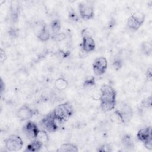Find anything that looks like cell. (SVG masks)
Returning <instances> with one entry per match:
<instances>
[{"instance_id": "5bb4252c", "label": "cell", "mask_w": 152, "mask_h": 152, "mask_svg": "<svg viewBox=\"0 0 152 152\" xmlns=\"http://www.w3.org/2000/svg\"><path fill=\"white\" fill-rule=\"evenodd\" d=\"M58 151H63V152H76L78 151V147L77 145L71 144V143H65L61 145L59 148L57 150Z\"/></svg>"}, {"instance_id": "4316f807", "label": "cell", "mask_w": 152, "mask_h": 152, "mask_svg": "<svg viewBox=\"0 0 152 152\" xmlns=\"http://www.w3.org/2000/svg\"><path fill=\"white\" fill-rule=\"evenodd\" d=\"M111 147L108 144H103L97 149V151H111Z\"/></svg>"}, {"instance_id": "7a4b0ae2", "label": "cell", "mask_w": 152, "mask_h": 152, "mask_svg": "<svg viewBox=\"0 0 152 152\" xmlns=\"http://www.w3.org/2000/svg\"><path fill=\"white\" fill-rule=\"evenodd\" d=\"M53 116L58 122L66 121L72 115L73 108L69 102L58 104L52 112Z\"/></svg>"}, {"instance_id": "9c48e42d", "label": "cell", "mask_w": 152, "mask_h": 152, "mask_svg": "<svg viewBox=\"0 0 152 152\" xmlns=\"http://www.w3.org/2000/svg\"><path fill=\"white\" fill-rule=\"evenodd\" d=\"M23 131L27 138L32 140L36 138L39 131L37 125L32 121H28L26 122L23 127Z\"/></svg>"}, {"instance_id": "6da1fadb", "label": "cell", "mask_w": 152, "mask_h": 152, "mask_svg": "<svg viewBox=\"0 0 152 152\" xmlns=\"http://www.w3.org/2000/svg\"><path fill=\"white\" fill-rule=\"evenodd\" d=\"M116 91L109 85H103L100 88V107L104 112L110 111L115 108L116 104Z\"/></svg>"}, {"instance_id": "d6986e66", "label": "cell", "mask_w": 152, "mask_h": 152, "mask_svg": "<svg viewBox=\"0 0 152 152\" xmlns=\"http://www.w3.org/2000/svg\"><path fill=\"white\" fill-rule=\"evenodd\" d=\"M50 28H51V30H52L53 34L59 33L61 30V27L60 21L58 19L53 20L50 23Z\"/></svg>"}, {"instance_id": "8fae6325", "label": "cell", "mask_w": 152, "mask_h": 152, "mask_svg": "<svg viewBox=\"0 0 152 152\" xmlns=\"http://www.w3.org/2000/svg\"><path fill=\"white\" fill-rule=\"evenodd\" d=\"M138 139L144 143L152 141L151 127L148 126L140 129L137 133Z\"/></svg>"}, {"instance_id": "4fadbf2b", "label": "cell", "mask_w": 152, "mask_h": 152, "mask_svg": "<svg viewBox=\"0 0 152 152\" xmlns=\"http://www.w3.org/2000/svg\"><path fill=\"white\" fill-rule=\"evenodd\" d=\"M43 143L37 139L33 140L26 147V151H38L43 145Z\"/></svg>"}, {"instance_id": "cb8c5ba5", "label": "cell", "mask_w": 152, "mask_h": 152, "mask_svg": "<svg viewBox=\"0 0 152 152\" xmlns=\"http://www.w3.org/2000/svg\"><path fill=\"white\" fill-rule=\"evenodd\" d=\"M112 65L116 70H118L122 66V61L121 59L116 58L113 61Z\"/></svg>"}, {"instance_id": "603a6c76", "label": "cell", "mask_w": 152, "mask_h": 152, "mask_svg": "<svg viewBox=\"0 0 152 152\" xmlns=\"http://www.w3.org/2000/svg\"><path fill=\"white\" fill-rule=\"evenodd\" d=\"M96 84L95 82V78L94 77H92L91 78H89L87 79L83 83V86L84 88H89L94 86Z\"/></svg>"}, {"instance_id": "ba28073f", "label": "cell", "mask_w": 152, "mask_h": 152, "mask_svg": "<svg viewBox=\"0 0 152 152\" xmlns=\"http://www.w3.org/2000/svg\"><path fill=\"white\" fill-rule=\"evenodd\" d=\"M107 66V59L103 56L99 57L96 58L93 63V69L96 75H100L105 72Z\"/></svg>"}, {"instance_id": "f1b7e54d", "label": "cell", "mask_w": 152, "mask_h": 152, "mask_svg": "<svg viewBox=\"0 0 152 152\" xmlns=\"http://www.w3.org/2000/svg\"><path fill=\"white\" fill-rule=\"evenodd\" d=\"M146 77L147 78L148 81H151V78H152V74H151V68L150 67L147 69V72H146Z\"/></svg>"}, {"instance_id": "30bf717a", "label": "cell", "mask_w": 152, "mask_h": 152, "mask_svg": "<svg viewBox=\"0 0 152 152\" xmlns=\"http://www.w3.org/2000/svg\"><path fill=\"white\" fill-rule=\"evenodd\" d=\"M34 115V110L26 104L22 106L17 112V116L21 121H27L31 119Z\"/></svg>"}, {"instance_id": "7c38bea8", "label": "cell", "mask_w": 152, "mask_h": 152, "mask_svg": "<svg viewBox=\"0 0 152 152\" xmlns=\"http://www.w3.org/2000/svg\"><path fill=\"white\" fill-rule=\"evenodd\" d=\"M37 37L42 42H46L48 40L50 37V34L49 30L48 29L46 24H44L42 27L41 29L38 33Z\"/></svg>"}, {"instance_id": "ffe728a7", "label": "cell", "mask_w": 152, "mask_h": 152, "mask_svg": "<svg viewBox=\"0 0 152 152\" xmlns=\"http://www.w3.org/2000/svg\"><path fill=\"white\" fill-rule=\"evenodd\" d=\"M141 51L143 53L150 55L151 53L152 50V45L151 43L148 42H144L141 44Z\"/></svg>"}, {"instance_id": "484cf974", "label": "cell", "mask_w": 152, "mask_h": 152, "mask_svg": "<svg viewBox=\"0 0 152 152\" xmlns=\"http://www.w3.org/2000/svg\"><path fill=\"white\" fill-rule=\"evenodd\" d=\"M151 96L146 98L142 102V106L144 107H149L151 106Z\"/></svg>"}, {"instance_id": "7402d4cb", "label": "cell", "mask_w": 152, "mask_h": 152, "mask_svg": "<svg viewBox=\"0 0 152 152\" xmlns=\"http://www.w3.org/2000/svg\"><path fill=\"white\" fill-rule=\"evenodd\" d=\"M51 38L57 42H61L63 41L66 38V34L64 33H55L53 34L51 36Z\"/></svg>"}, {"instance_id": "5b68a950", "label": "cell", "mask_w": 152, "mask_h": 152, "mask_svg": "<svg viewBox=\"0 0 152 152\" xmlns=\"http://www.w3.org/2000/svg\"><path fill=\"white\" fill-rule=\"evenodd\" d=\"M81 35L83 37V42L81 45L83 49L86 52L94 50L96 47L95 42L92 36L90 35L88 30L87 28L83 29L81 31Z\"/></svg>"}, {"instance_id": "44dd1931", "label": "cell", "mask_w": 152, "mask_h": 152, "mask_svg": "<svg viewBox=\"0 0 152 152\" xmlns=\"http://www.w3.org/2000/svg\"><path fill=\"white\" fill-rule=\"evenodd\" d=\"M36 139L41 141L43 144L46 142L48 141V135L47 132L44 130H39Z\"/></svg>"}, {"instance_id": "277c9868", "label": "cell", "mask_w": 152, "mask_h": 152, "mask_svg": "<svg viewBox=\"0 0 152 152\" xmlns=\"http://www.w3.org/2000/svg\"><path fill=\"white\" fill-rule=\"evenodd\" d=\"M5 147L10 151L20 150L23 145V141L21 137L17 135H11L5 140Z\"/></svg>"}, {"instance_id": "52a82bcc", "label": "cell", "mask_w": 152, "mask_h": 152, "mask_svg": "<svg viewBox=\"0 0 152 152\" xmlns=\"http://www.w3.org/2000/svg\"><path fill=\"white\" fill-rule=\"evenodd\" d=\"M78 10L81 17L84 20H88L94 17V11L92 5L86 3H80Z\"/></svg>"}, {"instance_id": "8992f818", "label": "cell", "mask_w": 152, "mask_h": 152, "mask_svg": "<svg viewBox=\"0 0 152 152\" xmlns=\"http://www.w3.org/2000/svg\"><path fill=\"white\" fill-rule=\"evenodd\" d=\"M57 120L53 116L52 112L49 113L41 121V124L49 132H53L57 130Z\"/></svg>"}, {"instance_id": "d4e9b609", "label": "cell", "mask_w": 152, "mask_h": 152, "mask_svg": "<svg viewBox=\"0 0 152 152\" xmlns=\"http://www.w3.org/2000/svg\"><path fill=\"white\" fill-rule=\"evenodd\" d=\"M68 17H69V18L72 21H77L78 20V17L77 14L75 13V12L73 10H71L69 11L68 13Z\"/></svg>"}, {"instance_id": "83f0119b", "label": "cell", "mask_w": 152, "mask_h": 152, "mask_svg": "<svg viewBox=\"0 0 152 152\" xmlns=\"http://www.w3.org/2000/svg\"><path fill=\"white\" fill-rule=\"evenodd\" d=\"M7 58V55L5 54V51L1 49L0 50V60H1V62H3Z\"/></svg>"}, {"instance_id": "ac0fdd59", "label": "cell", "mask_w": 152, "mask_h": 152, "mask_svg": "<svg viewBox=\"0 0 152 152\" xmlns=\"http://www.w3.org/2000/svg\"><path fill=\"white\" fill-rule=\"evenodd\" d=\"M19 14V7L17 5H12L11 7V19L13 22H15Z\"/></svg>"}, {"instance_id": "2e32d148", "label": "cell", "mask_w": 152, "mask_h": 152, "mask_svg": "<svg viewBox=\"0 0 152 152\" xmlns=\"http://www.w3.org/2000/svg\"><path fill=\"white\" fill-rule=\"evenodd\" d=\"M68 86V82L66 80L60 77L56 80L55 82V87L58 90H64Z\"/></svg>"}, {"instance_id": "3957f363", "label": "cell", "mask_w": 152, "mask_h": 152, "mask_svg": "<svg viewBox=\"0 0 152 152\" xmlns=\"http://www.w3.org/2000/svg\"><path fill=\"white\" fill-rule=\"evenodd\" d=\"M144 20V14L140 11H137L128 18L127 21V26L129 28L133 30H136L141 26Z\"/></svg>"}, {"instance_id": "9a60e30c", "label": "cell", "mask_w": 152, "mask_h": 152, "mask_svg": "<svg viewBox=\"0 0 152 152\" xmlns=\"http://www.w3.org/2000/svg\"><path fill=\"white\" fill-rule=\"evenodd\" d=\"M122 143L125 148L128 150L133 149L134 147L133 139L129 135H125L123 137L122 139Z\"/></svg>"}, {"instance_id": "e0dca14e", "label": "cell", "mask_w": 152, "mask_h": 152, "mask_svg": "<svg viewBox=\"0 0 152 152\" xmlns=\"http://www.w3.org/2000/svg\"><path fill=\"white\" fill-rule=\"evenodd\" d=\"M110 118L112 121H113L115 122L116 123H120V124H125L124 119L122 117V115L120 112L119 110H116L114 111L113 113H112L110 116Z\"/></svg>"}]
</instances>
